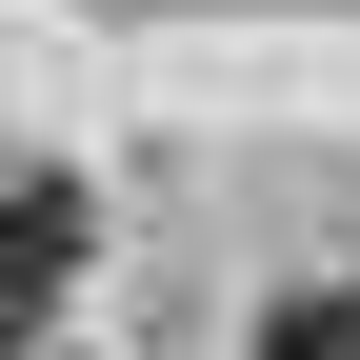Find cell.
Segmentation results:
<instances>
[{
  "label": "cell",
  "instance_id": "6da1fadb",
  "mask_svg": "<svg viewBox=\"0 0 360 360\" xmlns=\"http://www.w3.org/2000/svg\"><path fill=\"white\" fill-rule=\"evenodd\" d=\"M60 281H80V200L60 180H0V340H40Z\"/></svg>",
  "mask_w": 360,
  "mask_h": 360
},
{
  "label": "cell",
  "instance_id": "7a4b0ae2",
  "mask_svg": "<svg viewBox=\"0 0 360 360\" xmlns=\"http://www.w3.org/2000/svg\"><path fill=\"white\" fill-rule=\"evenodd\" d=\"M260 360H360V281H340V300H281V321H260Z\"/></svg>",
  "mask_w": 360,
  "mask_h": 360
}]
</instances>
